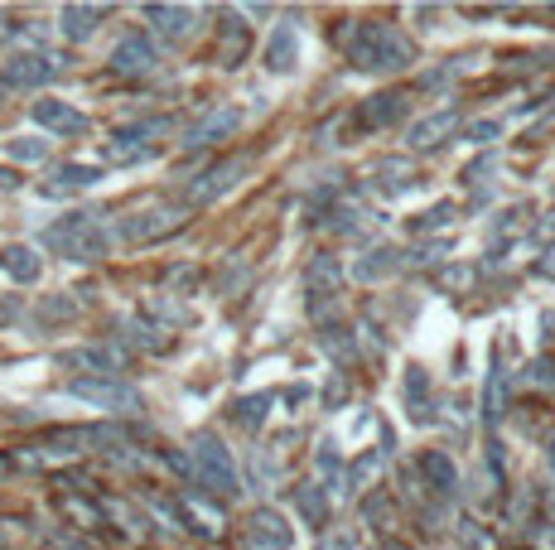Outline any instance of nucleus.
Here are the masks:
<instances>
[{
	"label": "nucleus",
	"instance_id": "nucleus-1",
	"mask_svg": "<svg viewBox=\"0 0 555 550\" xmlns=\"http://www.w3.org/2000/svg\"><path fill=\"white\" fill-rule=\"evenodd\" d=\"M102 218H107V213L83 208V213H73V218L54 222V227L44 232V247L63 251L68 261H102L111 251V237L102 232Z\"/></svg>",
	"mask_w": 555,
	"mask_h": 550
},
{
	"label": "nucleus",
	"instance_id": "nucleus-2",
	"mask_svg": "<svg viewBox=\"0 0 555 550\" xmlns=\"http://www.w3.org/2000/svg\"><path fill=\"white\" fill-rule=\"evenodd\" d=\"M68 396H78V401L97 406V411H111V415L145 411L140 391L131 382H121V377H73V382H68Z\"/></svg>",
	"mask_w": 555,
	"mask_h": 550
},
{
	"label": "nucleus",
	"instance_id": "nucleus-3",
	"mask_svg": "<svg viewBox=\"0 0 555 550\" xmlns=\"http://www.w3.org/2000/svg\"><path fill=\"white\" fill-rule=\"evenodd\" d=\"M194 478L208 488V493H242L237 488V464H232V454H227V444L218 435H198L194 440Z\"/></svg>",
	"mask_w": 555,
	"mask_h": 550
},
{
	"label": "nucleus",
	"instance_id": "nucleus-4",
	"mask_svg": "<svg viewBox=\"0 0 555 550\" xmlns=\"http://www.w3.org/2000/svg\"><path fill=\"white\" fill-rule=\"evenodd\" d=\"M189 222L184 208H145V213H131V218L116 222V237L121 242H160L169 232H179Z\"/></svg>",
	"mask_w": 555,
	"mask_h": 550
},
{
	"label": "nucleus",
	"instance_id": "nucleus-5",
	"mask_svg": "<svg viewBox=\"0 0 555 550\" xmlns=\"http://www.w3.org/2000/svg\"><path fill=\"white\" fill-rule=\"evenodd\" d=\"M416 63V44H411V34L401 25H387V20H377V49H372V68H382V73H401V68H411Z\"/></svg>",
	"mask_w": 555,
	"mask_h": 550
},
{
	"label": "nucleus",
	"instance_id": "nucleus-6",
	"mask_svg": "<svg viewBox=\"0 0 555 550\" xmlns=\"http://www.w3.org/2000/svg\"><path fill=\"white\" fill-rule=\"evenodd\" d=\"M247 169H251L247 155H232V160L213 165L208 174H203V179H198V184H189V203H194V208H198V203H218L222 193L232 189V184H237V179H242Z\"/></svg>",
	"mask_w": 555,
	"mask_h": 550
},
{
	"label": "nucleus",
	"instance_id": "nucleus-7",
	"mask_svg": "<svg viewBox=\"0 0 555 550\" xmlns=\"http://www.w3.org/2000/svg\"><path fill=\"white\" fill-rule=\"evenodd\" d=\"M155 44L145 39V34H126L121 44H116V54H111V73H121V78H145V73H155Z\"/></svg>",
	"mask_w": 555,
	"mask_h": 550
},
{
	"label": "nucleus",
	"instance_id": "nucleus-8",
	"mask_svg": "<svg viewBox=\"0 0 555 550\" xmlns=\"http://www.w3.org/2000/svg\"><path fill=\"white\" fill-rule=\"evenodd\" d=\"M247 541H251V550H290L295 546V531L285 526V517H280L276 507H256V512H251Z\"/></svg>",
	"mask_w": 555,
	"mask_h": 550
},
{
	"label": "nucleus",
	"instance_id": "nucleus-9",
	"mask_svg": "<svg viewBox=\"0 0 555 550\" xmlns=\"http://www.w3.org/2000/svg\"><path fill=\"white\" fill-rule=\"evenodd\" d=\"M237 131H242V107H218V111H208L198 126H189L184 145H189V150H203V145H218V140L237 136Z\"/></svg>",
	"mask_w": 555,
	"mask_h": 550
},
{
	"label": "nucleus",
	"instance_id": "nucleus-10",
	"mask_svg": "<svg viewBox=\"0 0 555 550\" xmlns=\"http://www.w3.org/2000/svg\"><path fill=\"white\" fill-rule=\"evenodd\" d=\"M58 58L49 54H15L10 63H5V83L10 87H44L49 78H58Z\"/></svg>",
	"mask_w": 555,
	"mask_h": 550
},
{
	"label": "nucleus",
	"instance_id": "nucleus-11",
	"mask_svg": "<svg viewBox=\"0 0 555 550\" xmlns=\"http://www.w3.org/2000/svg\"><path fill=\"white\" fill-rule=\"evenodd\" d=\"M454 131H459V111H435V116H420V121H411L406 145H411V150H435V145H444Z\"/></svg>",
	"mask_w": 555,
	"mask_h": 550
},
{
	"label": "nucleus",
	"instance_id": "nucleus-12",
	"mask_svg": "<svg viewBox=\"0 0 555 550\" xmlns=\"http://www.w3.org/2000/svg\"><path fill=\"white\" fill-rule=\"evenodd\" d=\"M145 20L155 25V34H160V39L179 44V39H189V34H194L198 10H189V5H145Z\"/></svg>",
	"mask_w": 555,
	"mask_h": 550
},
{
	"label": "nucleus",
	"instance_id": "nucleus-13",
	"mask_svg": "<svg viewBox=\"0 0 555 550\" xmlns=\"http://www.w3.org/2000/svg\"><path fill=\"white\" fill-rule=\"evenodd\" d=\"M102 15H107V5H63L58 10V29H63L68 44H87L97 34V25H102Z\"/></svg>",
	"mask_w": 555,
	"mask_h": 550
},
{
	"label": "nucleus",
	"instance_id": "nucleus-14",
	"mask_svg": "<svg viewBox=\"0 0 555 550\" xmlns=\"http://www.w3.org/2000/svg\"><path fill=\"white\" fill-rule=\"evenodd\" d=\"M406 111H411V97L391 87V92H377V97H367V102H362V126L382 131V126H396Z\"/></svg>",
	"mask_w": 555,
	"mask_h": 550
},
{
	"label": "nucleus",
	"instance_id": "nucleus-15",
	"mask_svg": "<svg viewBox=\"0 0 555 550\" xmlns=\"http://www.w3.org/2000/svg\"><path fill=\"white\" fill-rule=\"evenodd\" d=\"M34 121H39V126H49L54 136H83V131H87L83 111H73L68 102H54V97L34 102Z\"/></svg>",
	"mask_w": 555,
	"mask_h": 550
},
{
	"label": "nucleus",
	"instance_id": "nucleus-16",
	"mask_svg": "<svg viewBox=\"0 0 555 550\" xmlns=\"http://www.w3.org/2000/svg\"><path fill=\"white\" fill-rule=\"evenodd\" d=\"M416 473H425V478H430V488H435L440 497L459 493V464L449 459V449H425V454H420V464H416Z\"/></svg>",
	"mask_w": 555,
	"mask_h": 550
},
{
	"label": "nucleus",
	"instance_id": "nucleus-17",
	"mask_svg": "<svg viewBox=\"0 0 555 550\" xmlns=\"http://www.w3.org/2000/svg\"><path fill=\"white\" fill-rule=\"evenodd\" d=\"M97 179H102V169H97V165H58L54 184H44V198H63V193L92 189Z\"/></svg>",
	"mask_w": 555,
	"mask_h": 550
},
{
	"label": "nucleus",
	"instance_id": "nucleus-18",
	"mask_svg": "<svg viewBox=\"0 0 555 550\" xmlns=\"http://www.w3.org/2000/svg\"><path fill=\"white\" fill-rule=\"evenodd\" d=\"M121 338L140 353H165L169 348V333L160 324H150V319H121Z\"/></svg>",
	"mask_w": 555,
	"mask_h": 550
},
{
	"label": "nucleus",
	"instance_id": "nucleus-19",
	"mask_svg": "<svg viewBox=\"0 0 555 550\" xmlns=\"http://www.w3.org/2000/svg\"><path fill=\"white\" fill-rule=\"evenodd\" d=\"M295 54H300V39H295V29H290V25H276L271 44H266V68H271V73H290V68H295Z\"/></svg>",
	"mask_w": 555,
	"mask_h": 550
},
{
	"label": "nucleus",
	"instance_id": "nucleus-20",
	"mask_svg": "<svg viewBox=\"0 0 555 550\" xmlns=\"http://www.w3.org/2000/svg\"><path fill=\"white\" fill-rule=\"evenodd\" d=\"M0 266H5L10 280H20V285L39 280V271H44V261H39V251L34 247H5L0 251Z\"/></svg>",
	"mask_w": 555,
	"mask_h": 550
},
{
	"label": "nucleus",
	"instance_id": "nucleus-21",
	"mask_svg": "<svg viewBox=\"0 0 555 550\" xmlns=\"http://www.w3.org/2000/svg\"><path fill=\"white\" fill-rule=\"evenodd\" d=\"M343 280V266L333 261L329 251H319L314 261H309V271H305V285H309V295H333V285Z\"/></svg>",
	"mask_w": 555,
	"mask_h": 550
},
{
	"label": "nucleus",
	"instance_id": "nucleus-22",
	"mask_svg": "<svg viewBox=\"0 0 555 550\" xmlns=\"http://www.w3.org/2000/svg\"><path fill=\"white\" fill-rule=\"evenodd\" d=\"M502 415H507V372H502L498 362H493V372H488V386H483V420H488V425H498Z\"/></svg>",
	"mask_w": 555,
	"mask_h": 550
},
{
	"label": "nucleus",
	"instance_id": "nucleus-23",
	"mask_svg": "<svg viewBox=\"0 0 555 550\" xmlns=\"http://www.w3.org/2000/svg\"><path fill=\"white\" fill-rule=\"evenodd\" d=\"M295 507H300V517L309 526H324V517H329V488H319V483L295 488Z\"/></svg>",
	"mask_w": 555,
	"mask_h": 550
},
{
	"label": "nucleus",
	"instance_id": "nucleus-24",
	"mask_svg": "<svg viewBox=\"0 0 555 550\" xmlns=\"http://www.w3.org/2000/svg\"><path fill=\"white\" fill-rule=\"evenodd\" d=\"M377 464H382V454H377V449H362L358 459L348 464V478L338 483V488H343V497H358L362 488H367V478L377 473Z\"/></svg>",
	"mask_w": 555,
	"mask_h": 550
},
{
	"label": "nucleus",
	"instance_id": "nucleus-25",
	"mask_svg": "<svg viewBox=\"0 0 555 550\" xmlns=\"http://www.w3.org/2000/svg\"><path fill=\"white\" fill-rule=\"evenodd\" d=\"M406 406H411V415H416L420 425L430 420V377L420 367H411V377H406Z\"/></svg>",
	"mask_w": 555,
	"mask_h": 550
},
{
	"label": "nucleus",
	"instance_id": "nucleus-26",
	"mask_svg": "<svg viewBox=\"0 0 555 550\" xmlns=\"http://www.w3.org/2000/svg\"><path fill=\"white\" fill-rule=\"evenodd\" d=\"M266 411H271V396L261 391V396H247V401H237V420L247 425V430H261L266 425Z\"/></svg>",
	"mask_w": 555,
	"mask_h": 550
},
{
	"label": "nucleus",
	"instance_id": "nucleus-27",
	"mask_svg": "<svg viewBox=\"0 0 555 550\" xmlns=\"http://www.w3.org/2000/svg\"><path fill=\"white\" fill-rule=\"evenodd\" d=\"M10 160H25V165H39V160H49V140H39V136L10 140Z\"/></svg>",
	"mask_w": 555,
	"mask_h": 550
},
{
	"label": "nucleus",
	"instance_id": "nucleus-28",
	"mask_svg": "<svg viewBox=\"0 0 555 550\" xmlns=\"http://www.w3.org/2000/svg\"><path fill=\"white\" fill-rule=\"evenodd\" d=\"M396 271V261H391V251H367L358 261V280H382V275Z\"/></svg>",
	"mask_w": 555,
	"mask_h": 550
},
{
	"label": "nucleus",
	"instance_id": "nucleus-29",
	"mask_svg": "<svg viewBox=\"0 0 555 550\" xmlns=\"http://www.w3.org/2000/svg\"><path fill=\"white\" fill-rule=\"evenodd\" d=\"M324 353H333V358L343 362V367H348V362L358 358V353H353V343H348V333H338V329H329V333H324Z\"/></svg>",
	"mask_w": 555,
	"mask_h": 550
},
{
	"label": "nucleus",
	"instance_id": "nucleus-30",
	"mask_svg": "<svg viewBox=\"0 0 555 550\" xmlns=\"http://www.w3.org/2000/svg\"><path fill=\"white\" fill-rule=\"evenodd\" d=\"M39 314H44L49 324H58V319H73V314H78V304L68 300V295H58V300H44V304H39Z\"/></svg>",
	"mask_w": 555,
	"mask_h": 550
},
{
	"label": "nucleus",
	"instance_id": "nucleus-31",
	"mask_svg": "<svg viewBox=\"0 0 555 550\" xmlns=\"http://www.w3.org/2000/svg\"><path fill=\"white\" fill-rule=\"evenodd\" d=\"M377 174L387 179L391 189H401V184L411 179V165H406V160H377Z\"/></svg>",
	"mask_w": 555,
	"mask_h": 550
},
{
	"label": "nucleus",
	"instance_id": "nucleus-32",
	"mask_svg": "<svg viewBox=\"0 0 555 550\" xmlns=\"http://www.w3.org/2000/svg\"><path fill=\"white\" fill-rule=\"evenodd\" d=\"M314 459H319V473H333V483H338V473H343V459H338V444H333V440H324V444H319V454H314Z\"/></svg>",
	"mask_w": 555,
	"mask_h": 550
},
{
	"label": "nucleus",
	"instance_id": "nucleus-33",
	"mask_svg": "<svg viewBox=\"0 0 555 550\" xmlns=\"http://www.w3.org/2000/svg\"><path fill=\"white\" fill-rule=\"evenodd\" d=\"M527 382L531 386H555V358H536V362H531Z\"/></svg>",
	"mask_w": 555,
	"mask_h": 550
},
{
	"label": "nucleus",
	"instance_id": "nucleus-34",
	"mask_svg": "<svg viewBox=\"0 0 555 550\" xmlns=\"http://www.w3.org/2000/svg\"><path fill=\"white\" fill-rule=\"evenodd\" d=\"M362 512H367V522L377 517V522H382V531H391V502H387V497H372Z\"/></svg>",
	"mask_w": 555,
	"mask_h": 550
},
{
	"label": "nucleus",
	"instance_id": "nucleus-35",
	"mask_svg": "<svg viewBox=\"0 0 555 550\" xmlns=\"http://www.w3.org/2000/svg\"><path fill=\"white\" fill-rule=\"evenodd\" d=\"M444 222H454V203H440V208H430L416 227H444Z\"/></svg>",
	"mask_w": 555,
	"mask_h": 550
},
{
	"label": "nucleus",
	"instance_id": "nucleus-36",
	"mask_svg": "<svg viewBox=\"0 0 555 550\" xmlns=\"http://www.w3.org/2000/svg\"><path fill=\"white\" fill-rule=\"evenodd\" d=\"M169 285H179V290H198V271H194V266H174V271H169Z\"/></svg>",
	"mask_w": 555,
	"mask_h": 550
},
{
	"label": "nucleus",
	"instance_id": "nucleus-37",
	"mask_svg": "<svg viewBox=\"0 0 555 550\" xmlns=\"http://www.w3.org/2000/svg\"><path fill=\"white\" fill-rule=\"evenodd\" d=\"M454 78V63H444V68H430V73H420V87H440Z\"/></svg>",
	"mask_w": 555,
	"mask_h": 550
},
{
	"label": "nucleus",
	"instance_id": "nucleus-38",
	"mask_svg": "<svg viewBox=\"0 0 555 550\" xmlns=\"http://www.w3.org/2000/svg\"><path fill=\"white\" fill-rule=\"evenodd\" d=\"M469 140H473V145H488V140H498V121H478V126L469 131Z\"/></svg>",
	"mask_w": 555,
	"mask_h": 550
},
{
	"label": "nucleus",
	"instance_id": "nucleus-39",
	"mask_svg": "<svg viewBox=\"0 0 555 550\" xmlns=\"http://www.w3.org/2000/svg\"><path fill=\"white\" fill-rule=\"evenodd\" d=\"M319 550H353V541H348V536H324Z\"/></svg>",
	"mask_w": 555,
	"mask_h": 550
},
{
	"label": "nucleus",
	"instance_id": "nucleus-40",
	"mask_svg": "<svg viewBox=\"0 0 555 550\" xmlns=\"http://www.w3.org/2000/svg\"><path fill=\"white\" fill-rule=\"evenodd\" d=\"M324 401H329V406H343V401H348V386H343V382L329 386V391H324Z\"/></svg>",
	"mask_w": 555,
	"mask_h": 550
},
{
	"label": "nucleus",
	"instance_id": "nucleus-41",
	"mask_svg": "<svg viewBox=\"0 0 555 550\" xmlns=\"http://www.w3.org/2000/svg\"><path fill=\"white\" fill-rule=\"evenodd\" d=\"M242 15H247V20H266V15H271V5H247Z\"/></svg>",
	"mask_w": 555,
	"mask_h": 550
},
{
	"label": "nucleus",
	"instance_id": "nucleus-42",
	"mask_svg": "<svg viewBox=\"0 0 555 550\" xmlns=\"http://www.w3.org/2000/svg\"><path fill=\"white\" fill-rule=\"evenodd\" d=\"M15 314H20V300H5V304H0V324H5V319H15Z\"/></svg>",
	"mask_w": 555,
	"mask_h": 550
},
{
	"label": "nucleus",
	"instance_id": "nucleus-43",
	"mask_svg": "<svg viewBox=\"0 0 555 550\" xmlns=\"http://www.w3.org/2000/svg\"><path fill=\"white\" fill-rule=\"evenodd\" d=\"M541 546L555 550V526H546V531H541Z\"/></svg>",
	"mask_w": 555,
	"mask_h": 550
},
{
	"label": "nucleus",
	"instance_id": "nucleus-44",
	"mask_svg": "<svg viewBox=\"0 0 555 550\" xmlns=\"http://www.w3.org/2000/svg\"><path fill=\"white\" fill-rule=\"evenodd\" d=\"M5 34H10V25H0V44H5Z\"/></svg>",
	"mask_w": 555,
	"mask_h": 550
},
{
	"label": "nucleus",
	"instance_id": "nucleus-45",
	"mask_svg": "<svg viewBox=\"0 0 555 550\" xmlns=\"http://www.w3.org/2000/svg\"><path fill=\"white\" fill-rule=\"evenodd\" d=\"M5 468H10V464H5V459H0V478H5Z\"/></svg>",
	"mask_w": 555,
	"mask_h": 550
},
{
	"label": "nucleus",
	"instance_id": "nucleus-46",
	"mask_svg": "<svg viewBox=\"0 0 555 550\" xmlns=\"http://www.w3.org/2000/svg\"><path fill=\"white\" fill-rule=\"evenodd\" d=\"M551 464H555V449H551Z\"/></svg>",
	"mask_w": 555,
	"mask_h": 550
}]
</instances>
